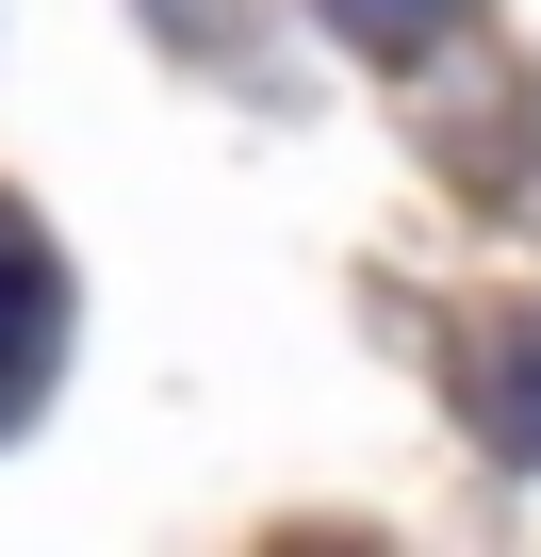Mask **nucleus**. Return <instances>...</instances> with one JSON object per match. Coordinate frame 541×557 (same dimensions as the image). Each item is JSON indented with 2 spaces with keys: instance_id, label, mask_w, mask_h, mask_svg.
<instances>
[{
  "instance_id": "obj_1",
  "label": "nucleus",
  "mask_w": 541,
  "mask_h": 557,
  "mask_svg": "<svg viewBox=\"0 0 541 557\" xmlns=\"http://www.w3.org/2000/svg\"><path fill=\"white\" fill-rule=\"evenodd\" d=\"M34 361H50V246L0 213V410L34 394Z\"/></svg>"
},
{
  "instance_id": "obj_2",
  "label": "nucleus",
  "mask_w": 541,
  "mask_h": 557,
  "mask_svg": "<svg viewBox=\"0 0 541 557\" xmlns=\"http://www.w3.org/2000/svg\"><path fill=\"white\" fill-rule=\"evenodd\" d=\"M459 17V0H329V34H361V50H427Z\"/></svg>"
}]
</instances>
